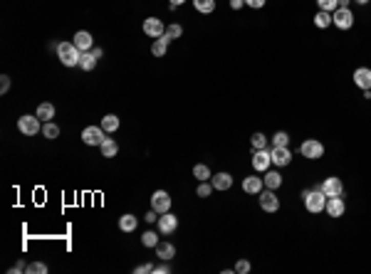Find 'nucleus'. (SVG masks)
Wrapping results in <instances>:
<instances>
[{
	"instance_id": "f257e3e1",
	"label": "nucleus",
	"mask_w": 371,
	"mask_h": 274,
	"mask_svg": "<svg viewBox=\"0 0 371 274\" xmlns=\"http://www.w3.org/2000/svg\"><path fill=\"white\" fill-rule=\"evenodd\" d=\"M57 57H59V62H62L65 67H74V65H79L82 52L77 50L74 42H59L57 45Z\"/></svg>"
},
{
	"instance_id": "f03ea898",
	"label": "nucleus",
	"mask_w": 371,
	"mask_h": 274,
	"mask_svg": "<svg viewBox=\"0 0 371 274\" xmlns=\"http://www.w3.org/2000/svg\"><path fill=\"white\" fill-rule=\"evenodd\" d=\"M302 198H304V207H307L310 213H322V210L327 207V195L322 193V188L304 191L302 193Z\"/></svg>"
},
{
	"instance_id": "7ed1b4c3",
	"label": "nucleus",
	"mask_w": 371,
	"mask_h": 274,
	"mask_svg": "<svg viewBox=\"0 0 371 274\" xmlns=\"http://www.w3.org/2000/svg\"><path fill=\"white\" fill-rule=\"evenodd\" d=\"M17 131H20V134H25V136H35V134H40V131H43V126H40L37 114H35V116H32V114L20 116V119H17Z\"/></svg>"
},
{
	"instance_id": "20e7f679",
	"label": "nucleus",
	"mask_w": 371,
	"mask_h": 274,
	"mask_svg": "<svg viewBox=\"0 0 371 274\" xmlns=\"http://www.w3.org/2000/svg\"><path fill=\"white\" fill-rule=\"evenodd\" d=\"M300 153L304 158H310V161H317V158L324 156V143L317 141V138H307V141L300 146Z\"/></svg>"
},
{
	"instance_id": "39448f33",
	"label": "nucleus",
	"mask_w": 371,
	"mask_h": 274,
	"mask_svg": "<svg viewBox=\"0 0 371 274\" xmlns=\"http://www.w3.org/2000/svg\"><path fill=\"white\" fill-rule=\"evenodd\" d=\"M332 25H337L339 30H349L354 25V13H352V8H337L334 13H332Z\"/></svg>"
},
{
	"instance_id": "423d86ee",
	"label": "nucleus",
	"mask_w": 371,
	"mask_h": 274,
	"mask_svg": "<svg viewBox=\"0 0 371 274\" xmlns=\"http://www.w3.org/2000/svg\"><path fill=\"white\" fill-rule=\"evenodd\" d=\"M104 129L101 126H87L85 131H82V141H85L87 146H101V141H104Z\"/></svg>"
},
{
	"instance_id": "0eeeda50",
	"label": "nucleus",
	"mask_w": 371,
	"mask_h": 274,
	"mask_svg": "<svg viewBox=\"0 0 371 274\" xmlns=\"http://www.w3.org/2000/svg\"><path fill=\"white\" fill-rule=\"evenodd\" d=\"M156 227H158V233L161 235H173L176 233V227H178V218L169 210V213H163V215L156 220Z\"/></svg>"
},
{
	"instance_id": "6e6552de",
	"label": "nucleus",
	"mask_w": 371,
	"mask_h": 274,
	"mask_svg": "<svg viewBox=\"0 0 371 274\" xmlns=\"http://www.w3.org/2000/svg\"><path fill=\"white\" fill-rule=\"evenodd\" d=\"M151 207L156 210L158 215H163V213H169L171 210V195L166 191H156L151 195Z\"/></svg>"
},
{
	"instance_id": "1a4fd4ad",
	"label": "nucleus",
	"mask_w": 371,
	"mask_h": 274,
	"mask_svg": "<svg viewBox=\"0 0 371 274\" xmlns=\"http://www.w3.org/2000/svg\"><path fill=\"white\" fill-rule=\"evenodd\" d=\"M319 188H322V193H324L327 198H337V195L344 193V183H342V178H337V176H329V178H324V183H322Z\"/></svg>"
},
{
	"instance_id": "9d476101",
	"label": "nucleus",
	"mask_w": 371,
	"mask_h": 274,
	"mask_svg": "<svg viewBox=\"0 0 371 274\" xmlns=\"http://www.w3.org/2000/svg\"><path fill=\"white\" fill-rule=\"evenodd\" d=\"M272 165V156L267 149H260V151H253V168L257 173H265Z\"/></svg>"
},
{
	"instance_id": "9b49d317",
	"label": "nucleus",
	"mask_w": 371,
	"mask_h": 274,
	"mask_svg": "<svg viewBox=\"0 0 371 274\" xmlns=\"http://www.w3.org/2000/svg\"><path fill=\"white\" fill-rule=\"evenodd\" d=\"M143 32H146L151 40H156V37H163L166 25H163L158 17H146V20H143Z\"/></svg>"
},
{
	"instance_id": "f8f14e48",
	"label": "nucleus",
	"mask_w": 371,
	"mask_h": 274,
	"mask_svg": "<svg viewBox=\"0 0 371 274\" xmlns=\"http://www.w3.org/2000/svg\"><path fill=\"white\" fill-rule=\"evenodd\" d=\"M260 207L265 210V213H277L280 210V198L275 195V191H267L265 193H260Z\"/></svg>"
},
{
	"instance_id": "ddd939ff",
	"label": "nucleus",
	"mask_w": 371,
	"mask_h": 274,
	"mask_svg": "<svg viewBox=\"0 0 371 274\" xmlns=\"http://www.w3.org/2000/svg\"><path fill=\"white\" fill-rule=\"evenodd\" d=\"M270 156H272V165H280V168L290 165V161H292V151L287 146H272Z\"/></svg>"
},
{
	"instance_id": "4468645a",
	"label": "nucleus",
	"mask_w": 371,
	"mask_h": 274,
	"mask_svg": "<svg viewBox=\"0 0 371 274\" xmlns=\"http://www.w3.org/2000/svg\"><path fill=\"white\" fill-rule=\"evenodd\" d=\"M327 215L329 218H342L344 210H346V203L342 200V195H337V198H327Z\"/></svg>"
},
{
	"instance_id": "2eb2a0df",
	"label": "nucleus",
	"mask_w": 371,
	"mask_h": 274,
	"mask_svg": "<svg viewBox=\"0 0 371 274\" xmlns=\"http://www.w3.org/2000/svg\"><path fill=\"white\" fill-rule=\"evenodd\" d=\"M262 188H265V180L260 178V176H248V178L243 180V191L248 193V195H260Z\"/></svg>"
},
{
	"instance_id": "dca6fc26",
	"label": "nucleus",
	"mask_w": 371,
	"mask_h": 274,
	"mask_svg": "<svg viewBox=\"0 0 371 274\" xmlns=\"http://www.w3.org/2000/svg\"><path fill=\"white\" fill-rule=\"evenodd\" d=\"M74 45H77L79 52H89V50L94 47V37H92L87 30H79V32H74Z\"/></svg>"
},
{
	"instance_id": "f3484780",
	"label": "nucleus",
	"mask_w": 371,
	"mask_h": 274,
	"mask_svg": "<svg viewBox=\"0 0 371 274\" xmlns=\"http://www.w3.org/2000/svg\"><path fill=\"white\" fill-rule=\"evenodd\" d=\"M211 183H213L215 191H230V188H233V176L225 173V171H220V173L211 176Z\"/></svg>"
},
{
	"instance_id": "a211bd4d",
	"label": "nucleus",
	"mask_w": 371,
	"mask_h": 274,
	"mask_svg": "<svg viewBox=\"0 0 371 274\" xmlns=\"http://www.w3.org/2000/svg\"><path fill=\"white\" fill-rule=\"evenodd\" d=\"M354 84L359 89H371V69L369 67H359L354 72Z\"/></svg>"
},
{
	"instance_id": "6ab92c4d",
	"label": "nucleus",
	"mask_w": 371,
	"mask_h": 274,
	"mask_svg": "<svg viewBox=\"0 0 371 274\" xmlns=\"http://www.w3.org/2000/svg\"><path fill=\"white\" fill-rule=\"evenodd\" d=\"M156 257L163 262H171L173 257H176V247L171 245V242H158L156 245Z\"/></svg>"
},
{
	"instance_id": "aec40b11",
	"label": "nucleus",
	"mask_w": 371,
	"mask_h": 274,
	"mask_svg": "<svg viewBox=\"0 0 371 274\" xmlns=\"http://www.w3.org/2000/svg\"><path fill=\"white\" fill-rule=\"evenodd\" d=\"M99 151H101V156H104V158H114L116 153H119V143H116L114 138H104V141H101V146H99Z\"/></svg>"
},
{
	"instance_id": "412c9836",
	"label": "nucleus",
	"mask_w": 371,
	"mask_h": 274,
	"mask_svg": "<svg viewBox=\"0 0 371 274\" xmlns=\"http://www.w3.org/2000/svg\"><path fill=\"white\" fill-rule=\"evenodd\" d=\"M262 180H265V188H270V191H277V188L282 185V176H280L277 171H270V168L265 171V178Z\"/></svg>"
},
{
	"instance_id": "4be33fe9",
	"label": "nucleus",
	"mask_w": 371,
	"mask_h": 274,
	"mask_svg": "<svg viewBox=\"0 0 371 274\" xmlns=\"http://www.w3.org/2000/svg\"><path fill=\"white\" fill-rule=\"evenodd\" d=\"M37 119H40V121H52V119H55V104L43 101V104L37 107Z\"/></svg>"
},
{
	"instance_id": "5701e85b",
	"label": "nucleus",
	"mask_w": 371,
	"mask_h": 274,
	"mask_svg": "<svg viewBox=\"0 0 371 274\" xmlns=\"http://www.w3.org/2000/svg\"><path fill=\"white\" fill-rule=\"evenodd\" d=\"M136 227H139V220L134 218V215H121V218H119V230H121V233H134V230H136Z\"/></svg>"
},
{
	"instance_id": "b1692460",
	"label": "nucleus",
	"mask_w": 371,
	"mask_h": 274,
	"mask_svg": "<svg viewBox=\"0 0 371 274\" xmlns=\"http://www.w3.org/2000/svg\"><path fill=\"white\" fill-rule=\"evenodd\" d=\"M99 126L107 131V134H114L116 129H119V116H116V114H107V116L101 119Z\"/></svg>"
},
{
	"instance_id": "393cba45",
	"label": "nucleus",
	"mask_w": 371,
	"mask_h": 274,
	"mask_svg": "<svg viewBox=\"0 0 371 274\" xmlns=\"http://www.w3.org/2000/svg\"><path fill=\"white\" fill-rule=\"evenodd\" d=\"M166 50H169V40H166V37H156L154 45H151V55L154 57H163Z\"/></svg>"
},
{
	"instance_id": "a878e982",
	"label": "nucleus",
	"mask_w": 371,
	"mask_h": 274,
	"mask_svg": "<svg viewBox=\"0 0 371 274\" xmlns=\"http://www.w3.org/2000/svg\"><path fill=\"white\" fill-rule=\"evenodd\" d=\"M94 65H97V57H94V52H92V50H89V52H82L79 67L85 69V72H92V69H94Z\"/></svg>"
},
{
	"instance_id": "bb28decb",
	"label": "nucleus",
	"mask_w": 371,
	"mask_h": 274,
	"mask_svg": "<svg viewBox=\"0 0 371 274\" xmlns=\"http://www.w3.org/2000/svg\"><path fill=\"white\" fill-rule=\"evenodd\" d=\"M314 25L319 30H324L332 25V13H327V10H319V13L314 15Z\"/></svg>"
},
{
	"instance_id": "cd10ccee",
	"label": "nucleus",
	"mask_w": 371,
	"mask_h": 274,
	"mask_svg": "<svg viewBox=\"0 0 371 274\" xmlns=\"http://www.w3.org/2000/svg\"><path fill=\"white\" fill-rule=\"evenodd\" d=\"M250 146H253V151L267 149V136H265V134H260V131H255V134L250 136Z\"/></svg>"
},
{
	"instance_id": "c85d7f7f",
	"label": "nucleus",
	"mask_w": 371,
	"mask_h": 274,
	"mask_svg": "<svg viewBox=\"0 0 371 274\" xmlns=\"http://www.w3.org/2000/svg\"><path fill=\"white\" fill-rule=\"evenodd\" d=\"M193 5H196V10L203 13V15H208V13H213L215 10V0H193Z\"/></svg>"
},
{
	"instance_id": "c756f323",
	"label": "nucleus",
	"mask_w": 371,
	"mask_h": 274,
	"mask_svg": "<svg viewBox=\"0 0 371 274\" xmlns=\"http://www.w3.org/2000/svg\"><path fill=\"white\" fill-rule=\"evenodd\" d=\"M193 178H198V180H211V168H208L205 163L193 165Z\"/></svg>"
},
{
	"instance_id": "7c9ffc66",
	"label": "nucleus",
	"mask_w": 371,
	"mask_h": 274,
	"mask_svg": "<svg viewBox=\"0 0 371 274\" xmlns=\"http://www.w3.org/2000/svg\"><path fill=\"white\" fill-rule=\"evenodd\" d=\"M43 136H45V138H57V136H59V126H57L55 121H45Z\"/></svg>"
},
{
	"instance_id": "2f4dec72",
	"label": "nucleus",
	"mask_w": 371,
	"mask_h": 274,
	"mask_svg": "<svg viewBox=\"0 0 371 274\" xmlns=\"http://www.w3.org/2000/svg\"><path fill=\"white\" fill-rule=\"evenodd\" d=\"M181 35H183V28H181V25H176V23H173V25H169V28H166V32H163V37H166L169 42L178 40Z\"/></svg>"
},
{
	"instance_id": "473e14b6",
	"label": "nucleus",
	"mask_w": 371,
	"mask_h": 274,
	"mask_svg": "<svg viewBox=\"0 0 371 274\" xmlns=\"http://www.w3.org/2000/svg\"><path fill=\"white\" fill-rule=\"evenodd\" d=\"M213 191H215L213 183H208V180H200L198 188H196V195H198V198H208V195H211Z\"/></svg>"
},
{
	"instance_id": "72a5a7b5",
	"label": "nucleus",
	"mask_w": 371,
	"mask_h": 274,
	"mask_svg": "<svg viewBox=\"0 0 371 274\" xmlns=\"http://www.w3.org/2000/svg\"><path fill=\"white\" fill-rule=\"evenodd\" d=\"M141 242H143V247H156L158 245V235L154 233V230H149V233L141 235Z\"/></svg>"
},
{
	"instance_id": "f704fd0d",
	"label": "nucleus",
	"mask_w": 371,
	"mask_h": 274,
	"mask_svg": "<svg viewBox=\"0 0 371 274\" xmlns=\"http://www.w3.org/2000/svg\"><path fill=\"white\" fill-rule=\"evenodd\" d=\"M319 10H327V13H334L339 8V0H317Z\"/></svg>"
},
{
	"instance_id": "c9c22d12",
	"label": "nucleus",
	"mask_w": 371,
	"mask_h": 274,
	"mask_svg": "<svg viewBox=\"0 0 371 274\" xmlns=\"http://www.w3.org/2000/svg\"><path fill=\"white\" fill-rule=\"evenodd\" d=\"M272 146H290V136H287V131H277V134L272 136Z\"/></svg>"
},
{
	"instance_id": "e433bc0d",
	"label": "nucleus",
	"mask_w": 371,
	"mask_h": 274,
	"mask_svg": "<svg viewBox=\"0 0 371 274\" xmlns=\"http://www.w3.org/2000/svg\"><path fill=\"white\" fill-rule=\"evenodd\" d=\"M250 269H253V267H250V262L248 260H238L235 262V267H233V272H238V274H248Z\"/></svg>"
},
{
	"instance_id": "4c0bfd02",
	"label": "nucleus",
	"mask_w": 371,
	"mask_h": 274,
	"mask_svg": "<svg viewBox=\"0 0 371 274\" xmlns=\"http://www.w3.org/2000/svg\"><path fill=\"white\" fill-rule=\"evenodd\" d=\"M28 272L30 274H45L47 272V264H43V262H32V264H28Z\"/></svg>"
},
{
	"instance_id": "58836bf2",
	"label": "nucleus",
	"mask_w": 371,
	"mask_h": 274,
	"mask_svg": "<svg viewBox=\"0 0 371 274\" xmlns=\"http://www.w3.org/2000/svg\"><path fill=\"white\" fill-rule=\"evenodd\" d=\"M8 89H10V77L3 74V77H0V94H5Z\"/></svg>"
},
{
	"instance_id": "ea45409f",
	"label": "nucleus",
	"mask_w": 371,
	"mask_h": 274,
	"mask_svg": "<svg viewBox=\"0 0 371 274\" xmlns=\"http://www.w3.org/2000/svg\"><path fill=\"white\" fill-rule=\"evenodd\" d=\"M134 272H136V274H151V272H154V264H149V262H146V264H139Z\"/></svg>"
},
{
	"instance_id": "a19ab883",
	"label": "nucleus",
	"mask_w": 371,
	"mask_h": 274,
	"mask_svg": "<svg viewBox=\"0 0 371 274\" xmlns=\"http://www.w3.org/2000/svg\"><path fill=\"white\" fill-rule=\"evenodd\" d=\"M143 220H146L149 225H154V222H156V220H158V213H156V210H154V207H151V210L146 213V218H143Z\"/></svg>"
},
{
	"instance_id": "79ce46f5",
	"label": "nucleus",
	"mask_w": 371,
	"mask_h": 274,
	"mask_svg": "<svg viewBox=\"0 0 371 274\" xmlns=\"http://www.w3.org/2000/svg\"><path fill=\"white\" fill-rule=\"evenodd\" d=\"M245 5H248V8H262V5H265V0H245Z\"/></svg>"
},
{
	"instance_id": "37998d69",
	"label": "nucleus",
	"mask_w": 371,
	"mask_h": 274,
	"mask_svg": "<svg viewBox=\"0 0 371 274\" xmlns=\"http://www.w3.org/2000/svg\"><path fill=\"white\" fill-rule=\"evenodd\" d=\"M154 272L156 274H169L171 272V267H169V264H158V267H154Z\"/></svg>"
},
{
	"instance_id": "c03bdc74",
	"label": "nucleus",
	"mask_w": 371,
	"mask_h": 274,
	"mask_svg": "<svg viewBox=\"0 0 371 274\" xmlns=\"http://www.w3.org/2000/svg\"><path fill=\"white\" fill-rule=\"evenodd\" d=\"M23 269H28V267H25V264H23V262H15V267H10V272H13V274L23 272Z\"/></svg>"
},
{
	"instance_id": "a18cd8bd",
	"label": "nucleus",
	"mask_w": 371,
	"mask_h": 274,
	"mask_svg": "<svg viewBox=\"0 0 371 274\" xmlns=\"http://www.w3.org/2000/svg\"><path fill=\"white\" fill-rule=\"evenodd\" d=\"M243 5H245V0H230V8H233V10H240Z\"/></svg>"
},
{
	"instance_id": "49530a36",
	"label": "nucleus",
	"mask_w": 371,
	"mask_h": 274,
	"mask_svg": "<svg viewBox=\"0 0 371 274\" xmlns=\"http://www.w3.org/2000/svg\"><path fill=\"white\" fill-rule=\"evenodd\" d=\"M186 0H169V5H171V10L173 8H178V5H183Z\"/></svg>"
},
{
	"instance_id": "de8ad7c7",
	"label": "nucleus",
	"mask_w": 371,
	"mask_h": 274,
	"mask_svg": "<svg viewBox=\"0 0 371 274\" xmlns=\"http://www.w3.org/2000/svg\"><path fill=\"white\" fill-rule=\"evenodd\" d=\"M92 52H94V57L99 59V57H101V47H92Z\"/></svg>"
},
{
	"instance_id": "09e8293b",
	"label": "nucleus",
	"mask_w": 371,
	"mask_h": 274,
	"mask_svg": "<svg viewBox=\"0 0 371 274\" xmlns=\"http://www.w3.org/2000/svg\"><path fill=\"white\" fill-rule=\"evenodd\" d=\"M349 3L352 0H339V8H349Z\"/></svg>"
},
{
	"instance_id": "8fccbe9b",
	"label": "nucleus",
	"mask_w": 371,
	"mask_h": 274,
	"mask_svg": "<svg viewBox=\"0 0 371 274\" xmlns=\"http://www.w3.org/2000/svg\"><path fill=\"white\" fill-rule=\"evenodd\" d=\"M359 5H366V3H369V0H357Z\"/></svg>"
}]
</instances>
